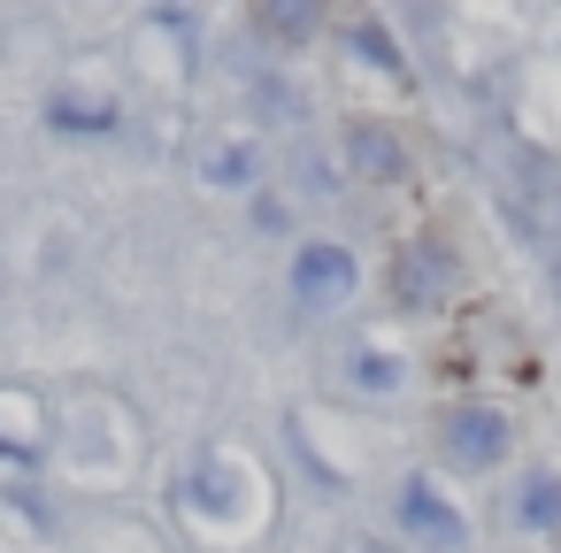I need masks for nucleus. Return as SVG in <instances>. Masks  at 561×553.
Segmentation results:
<instances>
[{
    "mask_svg": "<svg viewBox=\"0 0 561 553\" xmlns=\"http://www.w3.org/2000/svg\"><path fill=\"white\" fill-rule=\"evenodd\" d=\"M293 292H300V308H316V315L346 308V292H354V254L331 246V239H308V246L293 254Z\"/></svg>",
    "mask_w": 561,
    "mask_h": 553,
    "instance_id": "1",
    "label": "nucleus"
},
{
    "mask_svg": "<svg viewBox=\"0 0 561 553\" xmlns=\"http://www.w3.org/2000/svg\"><path fill=\"white\" fill-rule=\"evenodd\" d=\"M500 453H507V423H500V415L461 407V415L446 423V461H461V469H492Z\"/></svg>",
    "mask_w": 561,
    "mask_h": 553,
    "instance_id": "2",
    "label": "nucleus"
},
{
    "mask_svg": "<svg viewBox=\"0 0 561 553\" xmlns=\"http://www.w3.org/2000/svg\"><path fill=\"white\" fill-rule=\"evenodd\" d=\"M400 507H408V530H415V538H431L438 553H461V515H454L446 499H431V484H408Z\"/></svg>",
    "mask_w": 561,
    "mask_h": 553,
    "instance_id": "3",
    "label": "nucleus"
},
{
    "mask_svg": "<svg viewBox=\"0 0 561 553\" xmlns=\"http://www.w3.org/2000/svg\"><path fill=\"white\" fill-rule=\"evenodd\" d=\"M262 32L285 47H308L323 32V0H262Z\"/></svg>",
    "mask_w": 561,
    "mask_h": 553,
    "instance_id": "4",
    "label": "nucleus"
},
{
    "mask_svg": "<svg viewBox=\"0 0 561 553\" xmlns=\"http://www.w3.org/2000/svg\"><path fill=\"white\" fill-rule=\"evenodd\" d=\"M438 285H446V262H438L431 246H408V254H400V269H392V292H400V308H423Z\"/></svg>",
    "mask_w": 561,
    "mask_h": 553,
    "instance_id": "5",
    "label": "nucleus"
},
{
    "mask_svg": "<svg viewBox=\"0 0 561 553\" xmlns=\"http://www.w3.org/2000/svg\"><path fill=\"white\" fill-rule=\"evenodd\" d=\"M523 515H530V522H546V515H561V484H546V476H530V484H523Z\"/></svg>",
    "mask_w": 561,
    "mask_h": 553,
    "instance_id": "6",
    "label": "nucleus"
}]
</instances>
